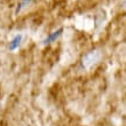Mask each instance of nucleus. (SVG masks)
I'll list each match as a JSON object with an SVG mask.
<instances>
[{"label":"nucleus","instance_id":"2","mask_svg":"<svg viewBox=\"0 0 126 126\" xmlns=\"http://www.w3.org/2000/svg\"><path fill=\"white\" fill-rule=\"evenodd\" d=\"M63 27L59 28V29H56L55 32H53V33H50L49 35L47 36V39H45V41H43V43L45 45H49V43H53V42H55V41L59 39L60 36L62 35V33H63Z\"/></svg>","mask_w":126,"mask_h":126},{"label":"nucleus","instance_id":"1","mask_svg":"<svg viewBox=\"0 0 126 126\" xmlns=\"http://www.w3.org/2000/svg\"><path fill=\"white\" fill-rule=\"evenodd\" d=\"M100 57H102V54H100L99 50H92L83 57V65L84 67H91V65H94L98 62Z\"/></svg>","mask_w":126,"mask_h":126},{"label":"nucleus","instance_id":"3","mask_svg":"<svg viewBox=\"0 0 126 126\" xmlns=\"http://www.w3.org/2000/svg\"><path fill=\"white\" fill-rule=\"evenodd\" d=\"M21 42H22V35H21V34H19V35L14 36V39L11 41V43H9V46H8L9 50H11V51H14V50H16L19 47H20Z\"/></svg>","mask_w":126,"mask_h":126},{"label":"nucleus","instance_id":"4","mask_svg":"<svg viewBox=\"0 0 126 126\" xmlns=\"http://www.w3.org/2000/svg\"><path fill=\"white\" fill-rule=\"evenodd\" d=\"M32 1H33V0H22V1L18 5V7H16V11H15V12H16V13H20L25 7H27L28 5L31 4Z\"/></svg>","mask_w":126,"mask_h":126}]
</instances>
